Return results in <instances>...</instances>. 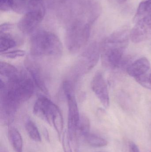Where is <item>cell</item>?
Wrapping results in <instances>:
<instances>
[{"mask_svg":"<svg viewBox=\"0 0 151 152\" xmlns=\"http://www.w3.org/2000/svg\"></svg>","mask_w":151,"mask_h":152,"instance_id":"obj_28","label":"cell"},{"mask_svg":"<svg viewBox=\"0 0 151 152\" xmlns=\"http://www.w3.org/2000/svg\"><path fill=\"white\" fill-rule=\"evenodd\" d=\"M90 26L77 23L67 29L66 44L68 50L72 53L78 52L88 42L90 34Z\"/></svg>","mask_w":151,"mask_h":152,"instance_id":"obj_5","label":"cell"},{"mask_svg":"<svg viewBox=\"0 0 151 152\" xmlns=\"http://www.w3.org/2000/svg\"><path fill=\"white\" fill-rule=\"evenodd\" d=\"M129 148L130 152H141L137 145L133 142H130Z\"/></svg>","mask_w":151,"mask_h":152,"instance_id":"obj_24","label":"cell"},{"mask_svg":"<svg viewBox=\"0 0 151 152\" xmlns=\"http://www.w3.org/2000/svg\"><path fill=\"white\" fill-rule=\"evenodd\" d=\"M12 28V25L10 24H4L1 25L0 28V33L1 34L5 33L11 29Z\"/></svg>","mask_w":151,"mask_h":152,"instance_id":"obj_23","label":"cell"},{"mask_svg":"<svg viewBox=\"0 0 151 152\" xmlns=\"http://www.w3.org/2000/svg\"><path fill=\"white\" fill-rule=\"evenodd\" d=\"M45 9L43 4L29 10L18 23L19 29L25 34L33 33L43 19Z\"/></svg>","mask_w":151,"mask_h":152,"instance_id":"obj_7","label":"cell"},{"mask_svg":"<svg viewBox=\"0 0 151 152\" xmlns=\"http://www.w3.org/2000/svg\"><path fill=\"white\" fill-rule=\"evenodd\" d=\"M127 0H118V1L120 4H122L126 1Z\"/></svg>","mask_w":151,"mask_h":152,"instance_id":"obj_26","label":"cell"},{"mask_svg":"<svg viewBox=\"0 0 151 152\" xmlns=\"http://www.w3.org/2000/svg\"><path fill=\"white\" fill-rule=\"evenodd\" d=\"M150 68L148 59L142 58L131 63L126 69L127 74L131 77H136L144 75Z\"/></svg>","mask_w":151,"mask_h":152,"instance_id":"obj_11","label":"cell"},{"mask_svg":"<svg viewBox=\"0 0 151 152\" xmlns=\"http://www.w3.org/2000/svg\"><path fill=\"white\" fill-rule=\"evenodd\" d=\"M100 57V45L97 42L90 44L79 58L77 68L78 74L84 75L90 72L96 66Z\"/></svg>","mask_w":151,"mask_h":152,"instance_id":"obj_6","label":"cell"},{"mask_svg":"<svg viewBox=\"0 0 151 152\" xmlns=\"http://www.w3.org/2000/svg\"><path fill=\"white\" fill-rule=\"evenodd\" d=\"M134 78L137 82H138L143 87L151 90V80L150 76L148 77L144 74L142 75L135 77Z\"/></svg>","mask_w":151,"mask_h":152,"instance_id":"obj_20","label":"cell"},{"mask_svg":"<svg viewBox=\"0 0 151 152\" xmlns=\"http://www.w3.org/2000/svg\"><path fill=\"white\" fill-rule=\"evenodd\" d=\"M44 136H45V138H46V139H47L48 141H49V137L47 129H44Z\"/></svg>","mask_w":151,"mask_h":152,"instance_id":"obj_25","label":"cell"},{"mask_svg":"<svg viewBox=\"0 0 151 152\" xmlns=\"http://www.w3.org/2000/svg\"><path fill=\"white\" fill-rule=\"evenodd\" d=\"M151 14V0H145L140 3L135 17L137 20L147 15Z\"/></svg>","mask_w":151,"mask_h":152,"instance_id":"obj_17","label":"cell"},{"mask_svg":"<svg viewBox=\"0 0 151 152\" xmlns=\"http://www.w3.org/2000/svg\"><path fill=\"white\" fill-rule=\"evenodd\" d=\"M25 65L35 85L43 93L48 94V91L44 76L39 64L31 59L27 58L25 61Z\"/></svg>","mask_w":151,"mask_h":152,"instance_id":"obj_10","label":"cell"},{"mask_svg":"<svg viewBox=\"0 0 151 152\" xmlns=\"http://www.w3.org/2000/svg\"><path fill=\"white\" fill-rule=\"evenodd\" d=\"M9 141L16 152H23V141L18 130L15 127H11L8 132Z\"/></svg>","mask_w":151,"mask_h":152,"instance_id":"obj_12","label":"cell"},{"mask_svg":"<svg viewBox=\"0 0 151 152\" xmlns=\"http://www.w3.org/2000/svg\"><path fill=\"white\" fill-rule=\"evenodd\" d=\"M136 25L130 33V38L135 43L151 38V14L136 20Z\"/></svg>","mask_w":151,"mask_h":152,"instance_id":"obj_8","label":"cell"},{"mask_svg":"<svg viewBox=\"0 0 151 152\" xmlns=\"http://www.w3.org/2000/svg\"><path fill=\"white\" fill-rule=\"evenodd\" d=\"M30 52L33 56L59 57L63 53V46L57 36L52 32H35L30 40Z\"/></svg>","mask_w":151,"mask_h":152,"instance_id":"obj_2","label":"cell"},{"mask_svg":"<svg viewBox=\"0 0 151 152\" xmlns=\"http://www.w3.org/2000/svg\"><path fill=\"white\" fill-rule=\"evenodd\" d=\"M25 129L29 137L36 142H41V137L35 123L31 119H27L25 122Z\"/></svg>","mask_w":151,"mask_h":152,"instance_id":"obj_15","label":"cell"},{"mask_svg":"<svg viewBox=\"0 0 151 152\" xmlns=\"http://www.w3.org/2000/svg\"><path fill=\"white\" fill-rule=\"evenodd\" d=\"M34 114L50 126H53L59 139L64 129V119L60 109L52 101L44 96H40L33 106Z\"/></svg>","mask_w":151,"mask_h":152,"instance_id":"obj_3","label":"cell"},{"mask_svg":"<svg viewBox=\"0 0 151 152\" xmlns=\"http://www.w3.org/2000/svg\"><path fill=\"white\" fill-rule=\"evenodd\" d=\"M90 123L88 118L85 115L80 116L77 133L84 137L86 135L90 133Z\"/></svg>","mask_w":151,"mask_h":152,"instance_id":"obj_18","label":"cell"},{"mask_svg":"<svg viewBox=\"0 0 151 152\" xmlns=\"http://www.w3.org/2000/svg\"><path fill=\"white\" fill-rule=\"evenodd\" d=\"M62 145L64 152H73L70 143V139L68 134L66 132L64 133L62 137Z\"/></svg>","mask_w":151,"mask_h":152,"instance_id":"obj_22","label":"cell"},{"mask_svg":"<svg viewBox=\"0 0 151 152\" xmlns=\"http://www.w3.org/2000/svg\"><path fill=\"white\" fill-rule=\"evenodd\" d=\"M91 88L101 103L105 108L110 104V97L105 79L101 72H97L92 79Z\"/></svg>","mask_w":151,"mask_h":152,"instance_id":"obj_9","label":"cell"},{"mask_svg":"<svg viewBox=\"0 0 151 152\" xmlns=\"http://www.w3.org/2000/svg\"><path fill=\"white\" fill-rule=\"evenodd\" d=\"M130 38V32L126 28L116 30L105 38L100 45L102 64L109 69L119 67Z\"/></svg>","mask_w":151,"mask_h":152,"instance_id":"obj_1","label":"cell"},{"mask_svg":"<svg viewBox=\"0 0 151 152\" xmlns=\"http://www.w3.org/2000/svg\"><path fill=\"white\" fill-rule=\"evenodd\" d=\"M84 138L86 142L93 147H104L108 144V142L105 139L91 133L87 134L84 137Z\"/></svg>","mask_w":151,"mask_h":152,"instance_id":"obj_16","label":"cell"},{"mask_svg":"<svg viewBox=\"0 0 151 152\" xmlns=\"http://www.w3.org/2000/svg\"><path fill=\"white\" fill-rule=\"evenodd\" d=\"M26 54L25 51L18 50L9 51L1 53V55L4 58L9 59H15L25 56Z\"/></svg>","mask_w":151,"mask_h":152,"instance_id":"obj_19","label":"cell"},{"mask_svg":"<svg viewBox=\"0 0 151 152\" xmlns=\"http://www.w3.org/2000/svg\"><path fill=\"white\" fill-rule=\"evenodd\" d=\"M150 79H151V73L150 74Z\"/></svg>","mask_w":151,"mask_h":152,"instance_id":"obj_27","label":"cell"},{"mask_svg":"<svg viewBox=\"0 0 151 152\" xmlns=\"http://www.w3.org/2000/svg\"><path fill=\"white\" fill-rule=\"evenodd\" d=\"M63 88L68 103V134L70 141L77 143L78 126L80 116L74 92L73 85L70 80H65Z\"/></svg>","mask_w":151,"mask_h":152,"instance_id":"obj_4","label":"cell"},{"mask_svg":"<svg viewBox=\"0 0 151 152\" xmlns=\"http://www.w3.org/2000/svg\"><path fill=\"white\" fill-rule=\"evenodd\" d=\"M15 0H0V8L2 11H7L14 8Z\"/></svg>","mask_w":151,"mask_h":152,"instance_id":"obj_21","label":"cell"},{"mask_svg":"<svg viewBox=\"0 0 151 152\" xmlns=\"http://www.w3.org/2000/svg\"><path fill=\"white\" fill-rule=\"evenodd\" d=\"M20 72L17 68L11 64L3 61L0 62V74L1 79L6 80L14 77L17 75Z\"/></svg>","mask_w":151,"mask_h":152,"instance_id":"obj_13","label":"cell"},{"mask_svg":"<svg viewBox=\"0 0 151 152\" xmlns=\"http://www.w3.org/2000/svg\"><path fill=\"white\" fill-rule=\"evenodd\" d=\"M17 42L9 34L2 33L0 36V51L1 53L8 51L9 50L16 47Z\"/></svg>","mask_w":151,"mask_h":152,"instance_id":"obj_14","label":"cell"}]
</instances>
